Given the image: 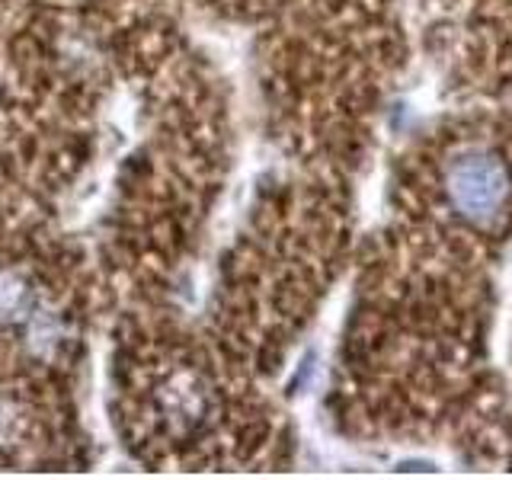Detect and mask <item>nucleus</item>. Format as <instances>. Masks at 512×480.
I'll return each instance as SVG.
<instances>
[{
    "label": "nucleus",
    "mask_w": 512,
    "mask_h": 480,
    "mask_svg": "<svg viewBox=\"0 0 512 480\" xmlns=\"http://www.w3.org/2000/svg\"><path fill=\"white\" fill-rule=\"evenodd\" d=\"M445 189L464 218L487 221L500 212L509 196V173L500 157L487 151H468L452 160L445 176Z\"/></svg>",
    "instance_id": "1"
},
{
    "label": "nucleus",
    "mask_w": 512,
    "mask_h": 480,
    "mask_svg": "<svg viewBox=\"0 0 512 480\" xmlns=\"http://www.w3.org/2000/svg\"><path fill=\"white\" fill-rule=\"evenodd\" d=\"M36 295L26 276L13 269H0V324H26L36 317Z\"/></svg>",
    "instance_id": "2"
}]
</instances>
